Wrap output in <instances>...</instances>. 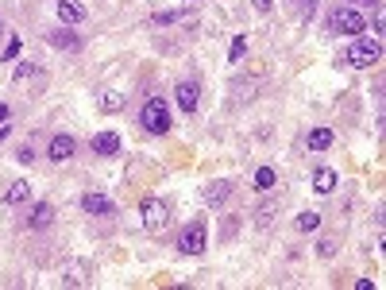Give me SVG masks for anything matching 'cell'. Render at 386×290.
Instances as JSON below:
<instances>
[{
  "instance_id": "cell-1",
  "label": "cell",
  "mask_w": 386,
  "mask_h": 290,
  "mask_svg": "<svg viewBox=\"0 0 386 290\" xmlns=\"http://www.w3.org/2000/svg\"><path fill=\"white\" fill-rule=\"evenodd\" d=\"M139 128L151 136H166L170 132V105L162 101V97H147L143 105H139Z\"/></svg>"
},
{
  "instance_id": "cell-2",
  "label": "cell",
  "mask_w": 386,
  "mask_h": 290,
  "mask_svg": "<svg viewBox=\"0 0 386 290\" xmlns=\"http://www.w3.org/2000/svg\"><path fill=\"white\" fill-rule=\"evenodd\" d=\"M324 27H328V35H352V39H355V35L367 32V20H363L355 8L340 4V8L328 12V24H324Z\"/></svg>"
},
{
  "instance_id": "cell-3",
  "label": "cell",
  "mask_w": 386,
  "mask_h": 290,
  "mask_svg": "<svg viewBox=\"0 0 386 290\" xmlns=\"http://www.w3.org/2000/svg\"><path fill=\"white\" fill-rule=\"evenodd\" d=\"M347 66H355V70H367V66H378L382 62V43L378 39H363V35H355V43L347 47L344 55Z\"/></svg>"
},
{
  "instance_id": "cell-4",
  "label": "cell",
  "mask_w": 386,
  "mask_h": 290,
  "mask_svg": "<svg viewBox=\"0 0 386 290\" xmlns=\"http://www.w3.org/2000/svg\"><path fill=\"white\" fill-rule=\"evenodd\" d=\"M205 248H208V225H205V217H197V220H189V225L182 228L178 251H182V256H201Z\"/></svg>"
},
{
  "instance_id": "cell-5",
  "label": "cell",
  "mask_w": 386,
  "mask_h": 290,
  "mask_svg": "<svg viewBox=\"0 0 386 290\" xmlns=\"http://www.w3.org/2000/svg\"><path fill=\"white\" fill-rule=\"evenodd\" d=\"M139 217H143V228L147 232H166L170 225V205L162 197H143L139 202Z\"/></svg>"
},
{
  "instance_id": "cell-6",
  "label": "cell",
  "mask_w": 386,
  "mask_h": 290,
  "mask_svg": "<svg viewBox=\"0 0 386 290\" xmlns=\"http://www.w3.org/2000/svg\"><path fill=\"white\" fill-rule=\"evenodd\" d=\"M174 101H178V109H182L185 117H193V112H197V105H201V86H197V81H178Z\"/></svg>"
},
{
  "instance_id": "cell-7",
  "label": "cell",
  "mask_w": 386,
  "mask_h": 290,
  "mask_svg": "<svg viewBox=\"0 0 386 290\" xmlns=\"http://www.w3.org/2000/svg\"><path fill=\"white\" fill-rule=\"evenodd\" d=\"M74 151H77L74 136L58 132V136H51V147H46V159H51V163H66V159H74Z\"/></svg>"
},
{
  "instance_id": "cell-8",
  "label": "cell",
  "mask_w": 386,
  "mask_h": 290,
  "mask_svg": "<svg viewBox=\"0 0 386 290\" xmlns=\"http://www.w3.org/2000/svg\"><path fill=\"white\" fill-rule=\"evenodd\" d=\"M81 209L89 217H116V202L105 194H81Z\"/></svg>"
},
{
  "instance_id": "cell-9",
  "label": "cell",
  "mask_w": 386,
  "mask_h": 290,
  "mask_svg": "<svg viewBox=\"0 0 386 290\" xmlns=\"http://www.w3.org/2000/svg\"><path fill=\"white\" fill-rule=\"evenodd\" d=\"M54 12H58L62 24H85V20H89V8H85L81 0H58Z\"/></svg>"
},
{
  "instance_id": "cell-10",
  "label": "cell",
  "mask_w": 386,
  "mask_h": 290,
  "mask_svg": "<svg viewBox=\"0 0 386 290\" xmlns=\"http://www.w3.org/2000/svg\"><path fill=\"white\" fill-rule=\"evenodd\" d=\"M120 136L116 132H97L93 136V155H105V159H112V155H120Z\"/></svg>"
},
{
  "instance_id": "cell-11",
  "label": "cell",
  "mask_w": 386,
  "mask_h": 290,
  "mask_svg": "<svg viewBox=\"0 0 386 290\" xmlns=\"http://www.w3.org/2000/svg\"><path fill=\"white\" fill-rule=\"evenodd\" d=\"M201 197H205V205H224L232 197V182L220 178V182H208L205 190H201Z\"/></svg>"
},
{
  "instance_id": "cell-12",
  "label": "cell",
  "mask_w": 386,
  "mask_h": 290,
  "mask_svg": "<svg viewBox=\"0 0 386 290\" xmlns=\"http://www.w3.org/2000/svg\"><path fill=\"white\" fill-rule=\"evenodd\" d=\"M46 43H51L54 51H81V35L66 32V27H62V32H51V35H46Z\"/></svg>"
},
{
  "instance_id": "cell-13",
  "label": "cell",
  "mask_w": 386,
  "mask_h": 290,
  "mask_svg": "<svg viewBox=\"0 0 386 290\" xmlns=\"http://www.w3.org/2000/svg\"><path fill=\"white\" fill-rule=\"evenodd\" d=\"M27 225H31V228H51V225H54V205H51V202H39L35 209H31Z\"/></svg>"
},
{
  "instance_id": "cell-14",
  "label": "cell",
  "mask_w": 386,
  "mask_h": 290,
  "mask_svg": "<svg viewBox=\"0 0 386 290\" xmlns=\"http://www.w3.org/2000/svg\"><path fill=\"white\" fill-rule=\"evenodd\" d=\"M336 182H340V174L332 171V166H321V171L313 174V190H317V194H332Z\"/></svg>"
},
{
  "instance_id": "cell-15",
  "label": "cell",
  "mask_w": 386,
  "mask_h": 290,
  "mask_svg": "<svg viewBox=\"0 0 386 290\" xmlns=\"http://www.w3.org/2000/svg\"><path fill=\"white\" fill-rule=\"evenodd\" d=\"M332 140H336L332 128H313V132H309V151H328Z\"/></svg>"
},
{
  "instance_id": "cell-16",
  "label": "cell",
  "mask_w": 386,
  "mask_h": 290,
  "mask_svg": "<svg viewBox=\"0 0 386 290\" xmlns=\"http://www.w3.org/2000/svg\"><path fill=\"white\" fill-rule=\"evenodd\" d=\"M31 197V182H12V186L4 190V205H20Z\"/></svg>"
},
{
  "instance_id": "cell-17",
  "label": "cell",
  "mask_w": 386,
  "mask_h": 290,
  "mask_svg": "<svg viewBox=\"0 0 386 290\" xmlns=\"http://www.w3.org/2000/svg\"><path fill=\"white\" fill-rule=\"evenodd\" d=\"M274 182H278L274 166H259V171H255V190H262V194H267V190H274Z\"/></svg>"
},
{
  "instance_id": "cell-18",
  "label": "cell",
  "mask_w": 386,
  "mask_h": 290,
  "mask_svg": "<svg viewBox=\"0 0 386 290\" xmlns=\"http://www.w3.org/2000/svg\"><path fill=\"white\" fill-rule=\"evenodd\" d=\"M293 225H298V232H317V228H321V213H301L298 220H293Z\"/></svg>"
},
{
  "instance_id": "cell-19",
  "label": "cell",
  "mask_w": 386,
  "mask_h": 290,
  "mask_svg": "<svg viewBox=\"0 0 386 290\" xmlns=\"http://www.w3.org/2000/svg\"><path fill=\"white\" fill-rule=\"evenodd\" d=\"M290 8H293V16L309 20V16L317 12V0H290Z\"/></svg>"
},
{
  "instance_id": "cell-20",
  "label": "cell",
  "mask_w": 386,
  "mask_h": 290,
  "mask_svg": "<svg viewBox=\"0 0 386 290\" xmlns=\"http://www.w3.org/2000/svg\"><path fill=\"white\" fill-rule=\"evenodd\" d=\"M244 55H247V35H236V39H232V51H228V62H239Z\"/></svg>"
},
{
  "instance_id": "cell-21",
  "label": "cell",
  "mask_w": 386,
  "mask_h": 290,
  "mask_svg": "<svg viewBox=\"0 0 386 290\" xmlns=\"http://www.w3.org/2000/svg\"><path fill=\"white\" fill-rule=\"evenodd\" d=\"M100 109H105V112H116V109H124V93H112V89H108V93L100 97Z\"/></svg>"
},
{
  "instance_id": "cell-22",
  "label": "cell",
  "mask_w": 386,
  "mask_h": 290,
  "mask_svg": "<svg viewBox=\"0 0 386 290\" xmlns=\"http://www.w3.org/2000/svg\"><path fill=\"white\" fill-rule=\"evenodd\" d=\"M20 51H23V39H12L4 47V55H0V62H15V58H20Z\"/></svg>"
},
{
  "instance_id": "cell-23",
  "label": "cell",
  "mask_w": 386,
  "mask_h": 290,
  "mask_svg": "<svg viewBox=\"0 0 386 290\" xmlns=\"http://www.w3.org/2000/svg\"><path fill=\"white\" fill-rule=\"evenodd\" d=\"M317 256H321V259H332V256H336V244H332V240H321V244H317Z\"/></svg>"
},
{
  "instance_id": "cell-24",
  "label": "cell",
  "mask_w": 386,
  "mask_h": 290,
  "mask_svg": "<svg viewBox=\"0 0 386 290\" xmlns=\"http://www.w3.org/2000/svg\"><path fill=\"white\" fill-rule=\"evenodd\" d=\"M178 20H182V12H159V16H154V24H178Z\"/></svg>"
},
{
  "instance_id": "cell-25",
  "label": "cell",
  "mask_w": 386,
  "mask_h": 290,
  "mask_svg": "<svg viewBox=\"0 0 386 290\" xmlns=\"http://www.w3.org/2000/svg\"><path fill=\"white\" fill-rule=\"evenodd\" d=\"M274 213H278L274 205H262V209H259V228H267V225H270V217H274Z\"/></svg>"
},
{
  "instance_id": "cell-26",
  "label": "cell",
  "mask_w": 386,
  "mask_h": 290,
  "mask_svg": "<svg viewBox=\"0 0 386 290\" xmlns=\"http://www.w3.org/2000/svg\"><path fill=\"white\" fill-rule=\"evenodd\" d=\"M15 159H20V163H31V159H35V147H31V143H23V147L15 151Z\"/></svg>"
},
{
  "instance_id": "cell-27",
  "label": "cell",
  "mask_w": 386,
  "mask_h": 290,
  "mask_svg": "<svg viewBox=\"0 0 386 290\" xmlns=\"http://www.w3.org/2000/svg\"><path fill=\"white\" fill-rule=\"evenodd\" d=\"M31 74H39V70H35V66H31V62H23L20 70H15V81H27Z\"/></svg>"
},
{
  "instance_id": "cell-28",
  "label": "cell",
  "mask_w": 386,
  "mask_h": 290,
  "mask_svg": "<svg viewBox=\"0 0 386 290\" xmlns=\"http://www.w3.org/2000/svg\"><path fill=\"white\" fill-rule=\"evenodd\" d=\"M251 4H255V8H259V12H267L270 4H274V0H251Z\"/></svg>"
},
{
  "instance_id": "cell-29",
  "label": "cell",
  "mask_w": 386,
  "mask_h": 290,
  "mask_svg": "<svg viewBox=\"0 0 386 290\" xmlns=\"http://www.w3.org/2000/svg\"><path fill=\"white\" fill-rule=\"evenodd\" d=\"M8 117H12V109H8V105H4V101H0V124H4V120H8Z\"/></svg>"
},
{
  "instance_id": "cell-30",
  "label": "cell",
  "mask_w": 386,
  "mask_h": 290,
  "mask_svg": "<svg viewBox=\"0 0 386 290\" xmlns=\"http://www.w3.org/2000/svg\"><path fill=\"white\" fill-rule=\"evenodd\" d=\"M8 136H12V128H8V124H0V143H4Z\"/></svg>"
},
{
  "instance_id": "cell-31",
  "label": "cell",
  "mask_w": 386,
  "mask_h": 290,
  "mask_svg": "<svg viewBox=\"0 0 386 290\" xmlns=\"http://www.w3.org/2000/svg\"><path fill=\"white\" fill-rule=\"evenodd\" d=\"M352 4H378V0H352Z\"/></svg>"
},
{
  "instance_id": "cell-32",
  "label": "cell",
  "mask_w": 386,
  "mask_h": 290,
  "mask_svg": "<svg viewBox=\"0 0 386 290\" xmlns=\"http://www.w3.org/2000/svg\"><path fill=\"white\" fill-rule=\"evenodd\" d=\"M0 35H4V20H0Z\"/></svg>"
}]
</instances>
